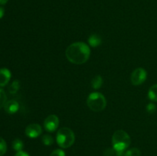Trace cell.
Instances as JSON below:
<instances>
[{
    "mask_svg": "<svg viewBox=\"0 0 157 156\" xmlns=\"http://www.w3.org/2000/svg\"><path fill=\"white\" fill-rule=\"evenodd\" d=\"M65 55L67 59L72 64H83L90 58V47L84 42H75L67 47Z\"/></svg>",
    "mask_w": 157,
    "mask_h": 156,
    "instance_id": "obj_1",
    "label": "cell"
},
{
    "mask_svg": "<svg viewBox=\"0 0 157 156\" xmlns=\"http://www.w3.org/2000/svg\"><path fill=\"white\" fill-rule=\"evenodd\" d=\"M131 139L128 133L124 130H117L112 137V145L116 151H124L130 145Z\"/></svg>",
    "mask_w": 157,
    "mask_h": 156,
    "instance_id": "obj_2",
    "label": "cell"
},
{
    "mask_svg": "<svg viewBox=\"0 0 157 156\" xmlns=\"http://www.w3.org/2000/svg\"><path fill=\"white\" fill-rule=\"evenodd\" d=\"M75 136L74 132L67 127H62L58 131L56 142L62 148H70L75 143Z\"/></svg>",
    "mask_w": 157,
    "mask_h": 156,
    "instance_id": "obj_3",
    "label": "cell"
},
{
    "mask_svg": "<svg viewBox=\"0 0 157 156\" xmlns=\"http://www.w3.org/2000/svg\"><path fill=\"white\" fill-rule=\"evenodd\" d=\"M87 106L94 112L103 111L107 106V100L103 94L98 92H94L89 94L87 99Z\"/></svg>",
    "mask_w": 157,
    "mask_h": 156,
    "instance_id": "obj_4",
    "label": "cell"
},
{
    "mask_svg": "<svg viewBox=\"0 0 157 156\" xmlns=\"http://www.w3.org/2000/svg\"><path fill=\"white\" fill-rule=\"evenodd\" d=\"M147 77V73L146 70L141 67H138L134 70L130 76V80L133 85L140 86L144 84Z\"/></svg>",
    "mask_w": 157,
    "mask_h": 156,
    "instance_id": "obj_5",
    "label": "cell"
},
{
    "mask_svg": "<svg viewBox=\"0 0 157 156\" xmlns=\"http://www.w3.org/2000/svg\"><path fill=\"white\" fill-rule=\"evenodd\" d=\"M59 125V119L56 115H50L44 121V127L48 132H53Z\"/></svg>",
    "mask_w": 157,
    "mask_h": 156,
    "instance_id": "obj_6",
    "label": "cell"
},
{
    "mask_svg": "<svg viewBox=\"0 0 157 156\" xmlns=\"http://www.w3.org/2000/svg\"><path fill=\"white\" fill-rule=\"evenodd\" d=\"M25 135L29 138L31 139H35L41 136L42 133V128L39 124L32 123L28 125L25 128Z\"/></svg>",
    "mask_w": 157,
    "mask_h": 156,
    "instance_id": "obj_7",
    "label": "cell"
},
{
    "mask_svg": "<svg viewBox=\"0 0 157 156\" xmlns=\"http://www.w3.org/2000/svg\"><path fill=\"white\" fill-rule=\"evenodd\" d=\"M18 109H19V104L17 101L14 100V99L7 101L4 106L5 111L9 115H12L14 113H17Z\"/></svg>",
    "mask_w": 157,
    "mask_h": 156,
    "instance_id": "obj_8",
    "label": "cell"
},
{
    "mask_svg": "<svg viewBox=\"0 0 157 156\" xmlns=\"http://www.w3.org/2000/svg\"><path fill=\"white\" fill-rule=\"evenodd\" d=\"M11 72L7 68L0 69V87H5L9 84L11 79Z\"/></svg>",
    "mask_w": 157,
    "mask_h": 156,
    "instance_id": "obj_9",
    "label": "cell"
},
{
    "mask_svg": "<svg viewBox=\"0 0 157 156\" xmlns=\"http://www.w3.org/2000/svg\"><path fill=\"white\" fill-rule=\"evenodd\" d=\"M88 43L92 47H98L101 44V38L98 35H91L88 38Z\"/></svg>",
    "mask_w": 157,
    "mask_h": 156,
    "instance_id": "obj_10",
    "label": "cell"
},
{
    "mask_svg": "<svg viewBox=\"0 0 157 156\" xmlns=\"http://www.w3.org/2000/svg\"><path fill=\"white\" fill-rule=\"evenodd\" d=\"M148 97L153 102H157V84L150 87L148 91Z\"/></svg>",
    "mask_w": 157,
    "mask_h": 156,
    "instance_id": "obj_11",
    "label": "cell"
},
{
    "mask_svg": "<svg viewBox=\"0 0 157 156\" xmlns=\"http://www.w3.org/2000/svg\"><path fill=\"white\" fill-rule=\"evenodd\" d=\"M103 84V79L100 75H97L94 77L93 78L91 81V86L94 89L97 90V89H99L100 87L102 86Z\"/></svg>",
    "mask_w": 157,
    "mask_h": 156,
    "instance_id": "obj_12",
    "label": "cell"
},
{
    "mask_svg": "<svg viewBox=\"0 0 157 156\" xmlns=\"http://www.w3.org/2000/svg\"><path fill=\"white\" fill-rule=\"evenodd\" d=\"M23 146H24V144H23L22 141L19 139H16L12 142V148H14V150L18 152V151H22Z\"/></svg>",
    "mask_w": 157,
    "mask_h": 156,
    "instance_id": "obj_13",
    "label": "cell"
},
{
    "mask_svg": "<svg viewBox=\"0 0 157 156\" xmlns=\"http://www.w3.org/2000/svg\"><path fill=\"white\" fill-rule=\"evenodd\" d=\"M19 87H20L19 81L14 80L9 87V93H12V94H15V93L18 90Z\"/></svg>",
    "mask_w": 157,
    "mask_h": 156,
    "instance_id": "obj_14",
    "label": "cell"
},
{
    "mask_svg": "<svg viewBox=\"0 0 157 156\" xmlns=\"http://www.w3.org/2000/svg\"><path fill=\"white\" fill-rule=\"evenodd\" d=\"M140 150L137 148H133L127 150L124 154V156H140Z\"/></svg>",
    "mask_w": 157,
    "mask_h": 156,
    "instance_id": "obj_15",
    "label": "cell"
},
{
    "mask_svg": "<svg viewBox=\"0 0 157 156\" xmlns=\"http://www.w3.org/2000/svg\"><path fill=\"white\" fill-rule=\"evenodd\" d=\"M42 142L44 143V145L49 146L54 143V139L50 135H44L42 136Z\"/></svg>",
    "mask_w": 157,
    "mask_h": 156,
    "instance_id": "obj_16",
    "label": "cell"
},
{
    "mask_svg": "<svg viewBox=\"0 0 157 156\" xmlns=\"http://www.w3.org/2000/svg\"><path fill=\"white\" fill-rule=\"evenodd\" d=\"M7 96H6V93L2 89L0 88V109L4 107L5 104L7 102Z\"/></svg>",
    "mask_w": 157,
    "mask_h": 156,
    "instance_id": "obj_17",
    "label": "cell"
},
{
    "mask_svg": "<svg viewBox=\"0 0 157 156\" xmlns=\"http://www.w3.org/2000/svg\"><path fill=\"white\" fill-rule=\"evenodd\" d=\"M6 151H7V144L2 138L0 137V156L4 155Z\"/></svg>",
    "mask_w": 157,
    "mask_h": 156,
    "instance_id": "obj_18",
    "label": "cell"
},
{
    "mask_svg": "<svg viewBox=\"0 0 157 156\" xmlns=\"http://www.w3.org/2000/svg\"><path fill=\"white\" fill-rule=\"evenodd\" d=\"M156 106L155 105L154 103H153V102H150V103H149L148 105H147V111L150 114H152V113H154V112L156 111Z\"/></svg>",
    "mask_w": 157,
    "mask_h": 156,
    "instance_id": "obj_19",
    "label": "cell"
},
{
    "mask_svg": "<svg viewBox=\"0 0 157 156\" xmlns=\"http://www.w3.org/2000/svg\"><path fill=\"white\" fill-rule=\"evenodd\" d=\"M50 156H65V152L61 149H55L51 153Z\"/></svg>",
    "mask_w": 157,
    "mask_h": 156,
    "instance_id": "obj_20",
    "label": "cell"
},
{
    "mask_svg": "<svg viewBox=\"0 0 157 156\" xmlns=\"http://www.w3.org/2000/svg\"><path fill=\"white\" fill-rule=\"evenodd\" d=\"M114 151H116L114 149L108 148V149H107L105 151L104 154H105V156H113V154H114Z\"/></svg>",
    "mask_w": 157,
    "mask_h": 156,
    "instance_id": "obj_21",
    "label": "cell"
},
{
    "mask_svg": "<svg viewBox=\"0 0 157 156\" xmlns=\"http://www.w3.org/2000/svg\"><path fill=\"white\" fill-rule=\"evenodd\" d=\"M15 156H29V154H28V153H26L25 151H18V152L15 154Z\"/></svg>",
    "mask_w": 157,
    "mask_h": 156,
    "instance_id": "obj_22",
    "label": "cell"
},
{
    "mask_svg": "<svg viewBox=\"0 0 157 156\" xmlns=\"http://www.w3.org/2000/svg\"><path fill=\"white\" fill-rule=\"evenodd\" d=\"M4 14H5V9H3L2 7L0 6V19L4 16Z\"/></svg>",
    "mask_w": 157,
    "mask_h": 156,
    "instance_id": "obj_23",
    "label": "cell"
},
{
    "mask_svg": "<svg viewBox=\"0 0 157 156\" xmlns=\"http://www.w3.org/2000/svg\"><path fill=\"white\" fill-rule=\"evenodd\" d=\"M9 0H0V5H5L8 2Z\"/></svg>",
    "mask_w": 157,
    "mask_h": 156,
    "instance_id": "obj_24",
    "label": "cell"
}]
</instances>
